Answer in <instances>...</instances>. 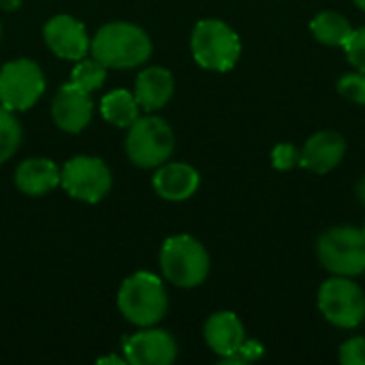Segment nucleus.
Instances as JSON below:
<instances>
[{
  "instance_id": "nucleus-1",
  "label": "nucleus",
  "mask_w": 365,
  "mask_h": 365,
  "mask_svg": "<svg viewBox=\"0 0 365 365\" xmlns=\"http://www.w3.org/2000/svg\"><path fill=\"white\" fill-rule=\"evenodd\" d=\"M92 58L105 68H137L152 56V41L143 28L130 21H111L90 38Z\"/></svg>"
},
{
  "instance_id": "nucleus-2",
  "label": "nucleus",
  "mask_w": 365,
  "mask_h": 365,
  "mask_svg": "<svg viewBox=\"0 0 365 365\" xmlns=\"http://www.w3.org/2000/svg\"><path fill=\"white\" fill-rule=\"evenodd\" d=\"M118 308L135 327H154L165 319L169 308L163 280L150 272L128 276L118 291Z\"/></svg>"
},
{
  "instance_id": "nucleus-3",
  "label": "nucleus",
  "mask_w": 365,
  "mask_h": 365,
  "mask_svg": "<svg viewBox=\"0 0 365 365\" xmlns=\"http://www.w3.org/2000/svg\"><path fill=\"white\" fill-rule=\"evenodd\" d=\"M190 51L199 66L227 73L237 64L242 56V43L237 32L222 19H201L192 30Z\"/></svg>"
},
{
  "instance_id": "nucleus-4",
  "label": "nucleus",
  "mask_w": 365,
  "mask_h": 365,
  "mask_svg": "<svg viewBox=\"0 0 365 365\" xmlns=\"http://www.w3.org/2000/svg\"><path fill=\"white\" fill-rule=\"evenodd\" d=\"M160 269L171 284L195 289L210 274V255L192 235H173L160 248Z\"/></svg>"
},
{
  "instance_id": "nucleus-5",
  "label": "nucleus",
  "mask_w": 365,
  "mask_h": 365,
  "mask_svg": "<svg viewBox=\"0 0 365 365\" xmlns=\"http://www.w3.org/2000/svg\"><path fill=\"white\" fill-rule=\"evenodd\" d=\"M317 257L331 276H361L365 272V231L349 225L327 229L317 240Z\"/></svg>"
},
{
  "instance_id": "nucleus-6",
  "label": "nucleus",
  "mask_w": 365,
  "mask_h": 365,
  "mask_svg": "<svg viewBox=\"0 0 365 365\" xmlns=\"http://www.w3.org/2000/svg\"><path fill=\"white\" fill-rule=\"evenodd\" d=\"M175 148V135L167 120L158 115L137 118L128 126L126 154L133 165L141 169H154L165 165Z\"/></svg>"
},
{
  "instance_id": "nucleus-7",
  "label": "nucleus",
  "mask_w": 365,
  "mask_h": 365,
  "mask_svg": "<svg viewBox=\"0 0 365 365\" xmlns=\"http://www.w3.org/2000/svg\"><path fill=\"white\" fill-rule=\"evenodd\" d=\"M319 310L331 325L355 329L365 321L364 289L346 276H331L319 289Z\"/></svg>"
},
{
  "instance_id": "nucleus-8",
  "label": "nucleus",
  "mask_w": 365,
  "mask_h": 365,
  "mask_svg": "<svg viewBox=\"0 0 365 365\" xmlns=\"http://www.w3.org/2000/svg\"><path fill=\"white\" fill-rule=\"evenodd\" d=\"M45 92V77L36 62L17 58L0 68V105L11 111L30 109Z\"/></svg>"
},
{
  "instance_id": "nucleus-9",
  "label": "nucleus",
  "mask_w": 365,
  "mask_h": 365,
  "mask_svg": "<svg viewBox=\"0 0 365 365\" xmlns=\"http://www.w3.org/2000/svg\"><path fill=\"white\" fill-rule=\"evenodd\" d=\"M60 184L68 197L83 203L103 201L113 184L105 160L96 156H75L60 169Z\"/></svg>"
},
{
  "instance_id": "nucleus-10",
  "label": "nucleus",
  "mask_w": 365,
  "mask_h": 365,
  "mask_svg": "<svg viewBox=\"0 0 365 365\" xmlns=\"http://www.w3.org/2000/svg\"><path fill=\"white\" fill-rule=\"evenodd\" d=\"M124 359L130 365H169L178 359V342L165 329L143 327L122 344Z\"/></svg>"
},
{
  "instance_id": "nucleus-11",
  "label": "nucleus",
  "mask_w": 365,
  "mask_h": 365,
  "mask_svg": "<svg viewBox=\"0 0 365 365\" xmlns=\"http://www.w3.org/2000/svg\"><path fill=\"white\" fill-rule=\"evenodd\" d=\"M47 47L62 60L79 62L90 51V36L86 26L71 15H56L43 26Z\"/></svg>"
},
{
  "instance_id": "nucleus-12",
  "label": "nucleus",
  "mask_w": 365,
  "mask_h": 365,
  "mask_svg": "<svg viewBox=\"0 0 365 365\" xmlns=\"http://www.w3.org/2000/svg\"><path fill=\"white\" fill-rule=\"evenodd\" d=\"M92 111H94V105H92L90 94L71 83H64L51 103V118L56 126L73 135L81 133L90 124Z\"/></svg>"
},
{
  "instance_id": "nucleus-13",
  "label": "nucleus",
  "mask_w": 365,
  "mask_h": 365,
  "mask_svg": "<svg viewBox=\"0 0 365 365\" xmlns=\"http://www.w3.org/2000/svg\"><path fill=\"white\" fill-rule=\"evenodd\" d=\"M346 156V139L336 130L314 133L302 148L299 165L312 173L325 175L334 171Z\"/></svg>"
},
{
  "instance_id": "nucleus-14",
  "label": "nucleus",
  "mask_w": 365,
  "mask_h": 365,
  "mask_svg": "<svg viewBox=\"0 0 365 365\" xmlns=\"http://www.w3.org/2000/svg\"><path fill=\"white\" fill-rule=\"evenodd\" d=\"M199 171L186 163H165L152 178L156 195L165 201H186L199 188Z\"/></svg>"
},
{
  "instance_id": "nucleus-15",
  "label": "nucleus",
  "mask_w": 365,
  "mask_h": 365,
  "mask_svg": "<svg viewBox=\"0 0 365 365\" xmlns=\"http://www.w3.org/2000/svg\"><path fill=\"white\" fill-rule=\"evenodd\" d=\"M175 90V81L169 68L165 66H150L141 71L135 79V98L143 111L163 109Z\"/></svg>"
},
{
  "instance_id": "nucleus-16",
  "label": "nucleus",
  "mask_w": 365,
  "mask_h": 365,
  "mask_svg": "<svg viewBox=\"0 0 365 365\" xmlns=\"http://www.w3.org/2000/svg\"><path fill=\"white\" fill-rule=\"evenodd\" d=\"M203 336H205L207 346H210L220 359L233 355V353L244 344V340H246V331H244L242 321L237 319V314L227 312V310L216 312V314H212V317L205 321Z\"/></svg>"
},
{
  "instance_id": "nucleus-17",
  "label": "nucleus",
  "mask_w": 365,
  "mask_h": 365,
  "mask_svg": "<svg viewBox=\"0 0 365 365\" xmlns=\"http://www.w3.org/2000/svg\"><path fill=\"white\" fill-rule=\"evenodd\" d=\"M60 184V169L49 158H28L15 169V186L28 197H41Z\"/></svg>"
},
{
  "instance_id": "nucleus-18",
  "label": "nucleus",
  "mask_w": 365,
  "mask_h": 365,
  "mask_svg": "<svg viewBox=\"0 0 365 365\" xmlns=\"http://www.w3.org/2000/svg\"><path fill=\"white\" fill-rule=\"evenodd\" d=\"M310 30L319 43L329 47H344L353 34L351 21L338 11H321L319 15H314L310 21Z\"/></svg>"
},
{
  "instance_id": "nucleus-19",
  "label": "nucleus",
  "mask_w": 365,
  "mask_h": 365,
  "mask_svg": "<svg viewBox=\"0 0 365 365\" xmlns=\"http://www.w3.org/2000/svg\"><path fill=\"white\" fill-rule=\"evenodd\" d=\"M139 103L133 92L128 90H113L103 96L101 101V113L103 118L118 126V128H128L137 118H139Z\"/></svg>"
},
{
  "instance_id": "nucleus-20",
  "label": "nucleus",
  "mask_w": 365,
  "mask_h": 365,
  "mask_svg": "<svg viewBox=\"0 0 365 365\" xmlns=\"http://www.w3.org/2000/svg\"><path fill=\"white\" fill-rule=\"evenodd\" d=\"M105 77H107V68L94 60V58H83L75 64L73 73H71V86L83 90V92H94L98 90L103 83H105Z\"/></svg>"
},
{
  "instance_id": "nucleus-21",
  "label": "nucleus",
  "mask_w": 365,
  "mask_h": 365,
  "mask_svg": "<svg viewBox=\"0 0 365 365\" xmlns=\"http://www.w3.org/2000/svg\"><path fill=\"white\" fill-rule=\"evenodd\" d=\"M21 143V124L15 118V111L0 105V165L6 163Z\"/></svg>"
},
{
  "instance_id": "nucleus-22",
  "label": "nucleus",
  "mask_w": 365,
  "mask_h": 365,
  "mask_svg": "<svg viewBox=\"0 0 365 365\" xmlns=\"http://www.w3.org/2000/svg\"><path fill=\"white\" fill-rule=\"evenodd\" d=\"M338 92L340 96H344L346 101L355 103V105H365V73L355 71V73H346L338 79Z\"/></svg>"
},
{
  "instance_id": "nucleus-23",
  "label": "nucleus",
  "mask_w": 365,
  "mask_h": 365,
  "mask_svg": "<svg viewBox=\"0 0 365 365\" xmlns=\"http://www.w3.org/2000/svg\"><path fill=\"white\" fill-rule=\"evenodd\" d=\"M299 156H302V150L295 143H278L272 150V165L278 171H289L295 165H299Z\"/></svg>"
},
{
  "instance_id": "nucleus-24",
  "label": "nucleus",
  "mask_w": 365,
  "mask_h": 365,
  "mask_svg": "<svg viewBox=\"0 0 365 365\" xmlns=\"http://www.w3.org/2000/svg\"><path fill=\"white\" fill-rule=\"evenodd\" d=\"M265 355V349L261 342L257 340H244V344L229 357H222L220 364L225 365H240V364H252V361H259L261 357Z\"/></svg>"
},
{
  "instance_id": "nucleus-25",
  "label": "nucleus",
  "mask_w": 365,
  "mask_h": 365,
  "mask_svg": "<svg viewBox=\"0 0 365 365\" xmlns=\"http://www.w3.org/2000/svg\"><path fill=\"white\" fill-rule=\"evenodd\" d=\"M344 49H346L349 62H351L357 71L365 73V26L364 28L353 30V34H351V38L346 41Z\"/></svg>"
},
{
  "instance_id": "nucleus-26",
  "label": "nucleus",
  "mask_w": 365,
  "mask_h": 365,
  "mask_svg": "<svg viewBox=\"0 0 365 365\" xmlns=\"http://www.w3.org/2000/svg\"><path fill=\"white\" fill-rule=\"evenodd\" d=\"M340 361L344 365H365V338H351L340 346Z\"/></svg>"
},
{
  "instance_id": "nucleus-27",
  "label": "nucleus",
  "mask_w": 365,
  "mask_h": 365,
  "mask_svg": "<svg viewBox=\"0 0 365 365\" xmlns=\"http://www.w3.org/2000/svg\"><path fill=\"white\" fill-rule=\"evenodd\" d=\"M98 364L101 365H105V364L124 365L126 364V359H124V357H120V355H107V357H101V359H98Z\"/></svg>"
},
{
  "instance_id": "nucleus-28",
  "label": "nucleus",
  "mask_w": 365,
  "mask_h": 365,
  "mask_svg": "<svg viewBox=\"0 0 365 365\" xmlns=\"http://www.w3.org/2000/svg\"><path fill=\"white\" fill-rule=\"evenodd\" d=\"M21 6V0H0V9L4 11H15Z\"/></svg>"
},
{
  "instance_id": "nucleus-29",
  "label": "nucleus",
  "mask_w": 365,
  "mask_h": 365,
  "mask_svg": "<svg viewBox=\"0 0 365 365\" xmlns=\"http://www.w3.org/2000/svg\"><path fill=\"white\" fill-rule=\"evenodd\" d=\"M357 199H359V203L365 207V175L359 180V184H357Z\"/></svg>"
},
{
  "instance_id": "nucleus-30",
  "label": "nucleus",
  "mask_w": 365,
  "mask_h": 365,
  "mask_svg": "<svg viewBox=\"0 0 365 365\" xmlns=\"http://www.w3.org/2000/svg\"><path fill=\"white\" fill-rule=\"evenodd\" d=\"M353 2H355L361 11H365V0H353Z\"/></svg>"
},
{
  "instance_id": "nucleus-31",
  "label": "nucleus",
  "mask_w": 365,
  "mask_h": 365,
  "mask_svg": "<svg viewBox=\"0 0 365 365\" xmlns=\"http://www.w3.org/2000/svg\"><path fill=\"white\" fill-rule=\"evenodd\" d=\"M0 36H2V30H0Z\"/></svg>"
},
{
  "instance_id": "nucleus-32",
  "label": "nucleus",
  "mask_w": 365,
  "mask_h": 365,
  "mask_svg": "<svg viewBox=\"0 0 365 365\" xmlns=\"http://www.w3.org/2000/svg\"><path fill=\"white\" fill-rule=\"evenodd\" d=\"M364 231H365V225H364Z\"/></svg>"
}]
</instances>
